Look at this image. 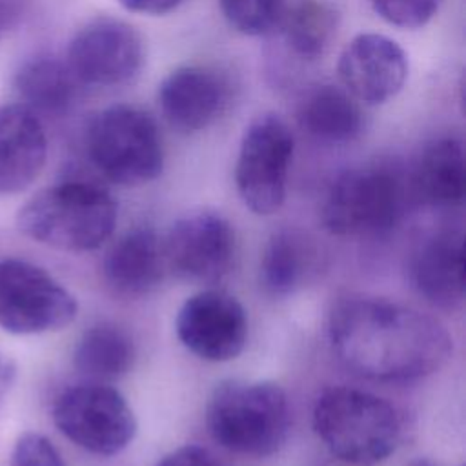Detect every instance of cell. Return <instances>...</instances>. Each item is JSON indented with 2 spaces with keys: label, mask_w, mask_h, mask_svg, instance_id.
Returning <instances> with one entry per match:
<instances>
[{
  "label": "cell",
  "mask_w": 466,
  "mask_h": 466,
  "mask_svg": "<svg viewBox=\"0 0 466 466\" xmlns=\"http://www.w3.org/2000/svg\"><path fill=\"white\" fill-rule=\"evenodd\" d=\"M144 42L127 22L98 16L71 38L66 64L84 86L111 87L129 82L142 67Z\"/></svg>",
  "instance_id": "cell-11"
},
{
  "label": "cell",
  "mask_w": 466,
  "mask_h": 466,
  "mask_svg": "<svg viewBox=\"0 0 466 466\" xmlns=\"http://www.w3.org/2000/svg\"><path fill=\"white\" fill-rule=\"evenodd\" d=\"M80 82L66 60L38 55L22 64L15 76V87L31 111L44 115L66 113L78 95Z\"/></svg>",
  "instance_id": "cell-20"
},
{
  "label": "cell",
  "mask_w": 466,
  "mask_h": 466,
  "mask_svg": "<svg viewBox=\"0 0 466 466\" xmlns=\"http://www.w3.org/2000/svg\"><path fill=\"white\" fill-rule=\"evenodd\" d=\"M178 340L198 359L226 362L238 357L248 339L244 306L222 289H202L178 309Z\"/></svg>",
  "instance_id": "cell-12"
},
{
  "label": "cell",
  "mask_w": 466,
  "mask_h": 466,
  "mask_svg": "<svg viewBox=\"0 0 466 466\" xmlns=\"http://www.w3.org/2000/svg\"><path fill=\"white\" fill-rule=\"evenodd\" d=\"M375 13L388 24L402 29L426 25L439 11L441 0H370Z\"/></svg>",
  "instance_id": "cell-25"
},
{
  "label": "cell",
  "mask_w": 466,
  "mask_h": 466,
  "mask_svg": "<svg viewBox=\"0 0 466 466\" xmlns=\"http://www.w3.org/2000/svg\"><path fill=\"white\" fill-rule=\"evenodd\" d=\"M135 360L133 339L115 324H95L76 342L75 368L89 380L106 382L126 375Z\"/></svg>",
  "instance_id": "cell-21"
},
{
  "label": "cell",
  "mask_w": 466,
  "mask_h": 466,
  "mask_svg": "<svg viewBox=\"0 0 466 466\" xmlns=\"http://www.w3.org/2000/svg\"><path fill=\"white\" fill-rule=\"evenodd\" d=\"M9 466H66L55 444L35 431L18 437Z\"/></svg>",
  "instance_id": "cell-26"
},
{
  "label": "cell",
  "mask_w": 466,
  "mask_h": 466,
  "mask_svg": "<svg viewBox=\"0 0 466 466\" xmlns=\"http://www.w3.org/2000/svg\"><path fill=\"white\" fill-rule=\"evenodd\" d=\"M297 120L304 133L324 144L353 142L364 127L359 100L335 84L311 87L299 104Z\"/></svg>",
  "instance_id": "cell-18"
},
{
  "label": "cell",
  "mask_w": 466,
  "mask_h": 466,
  "mask_svg": "<svg viewBox=\"0 0 466 466\" xmlns=\"http://www.w3.org/2000/svg\"><path fill=\"white\" fill-rule=\"evenodd\" d=\"M209 435L222 448L268 457L288 439L291 411L286 391L269 380H224L206 408Z\"/></svg>",
  "instance_id": "cell-3"
},
{
  "label": "cell",
  "mask_w": 466,
  "mask_h": 466,
  "mask_svg": "<svg viewBox=\"0 0 466 466\" xmlns=\"http://www.w3.org/2000/svg\"><path fill=\"white\" fill-rule=\"evenodd\" d=\"M313 430L337 459L371 466L395 451L400 419L386 399L337 386L322 391L315 400Z\"/></svg>",
  "instance_id": "cell-4"
},
{
  "label": "cell",
  "mask_w": 466,
  "mask_h": 466,
  "mask_svg": "<svg viewBox=\"0 0 466 466\" xmlns=\"http://www.w3.org/2000/svg\"><path fill=\"white\" fill-rule=\"evenodd\" d=\"M222 16L240 35L260 36L275 29L286 9L284 0H218Z\"/></svg>",
  "instance_id": "cell-24"
},
{
  "label": "cell",
  "mask_w": 466,
  "mask_h": 466,
  "mask_svg": "<svg viewBox=\"0 0 466 466\" xmlns=\"http://www.w3.org/2000/svg\"><path fill=\"white\" fill-rule=\"evenodd\" d=\"M157 102L173 129L197 133L224 113L229 102V84L209 66H180L158 84Z\"/></svg>",
  "instance_id": "cell-14"
},
{
  "label": "cell",
  "mask_w": 466,
  "mask_h": 466,
  "mask_svg": "<svg viewBox=\"0 0 466 466\" xmlns=\"http://www.w3.org/2000/svg\"><path fill=\"white\" fill-rule=\"evenodd\" d=\"M408 466H435V464L430 462V461H426V459H419V461H413V462L408 464Z\"/></svg>",
  "instance_id": "cell-31"
},
{
  "label": "cell",
  "mask_w": 466,
  "mask_h": 466,
  "mask_svg": "<svg viewBox=\"0 0 466 466\" xmlns=\"http://www.w3.org/2000/svg\"><path fill=\"white\" fill-rule=\"evenodd\" d=\"M78 313L75 295L44 268L20 258L0 260V328L38 335L69 326Z\"/></svg>",
  "instance_id": "cell-9"
},
{
  "label": "cell",
  "mask_w": 466,
  "mask_h": 466,
  "mask_svg": "<svg viewBox=\"0 0 466 466\" xmlns=\"http://www.w3.org/2000/svg\"><path fill=\"white\" fill-rule=\"evenodd\" d=\"M116 2L126 11L138 13V15H151V16L171 13L182 4V0H116Z\"/></svg>",
  "instance_id": "cell-28"
},
{
  "label": "cell",
  "mask_w": 466,
  "mask_h": 466,
  "mask_svg": "<svg viewBox=\"0 0 466 466\" xmlns=\"http://www.w3.org/2000/svg\"><path fill=\"white\" fill-rule=\"evenodd\" d=\"M20 16V9L15 0H0V40L13 29Z\"/></svg>",
  "instance_id": "cell-30"
},
{
  "label": "cell",
  "mask_w": 466,
  "mask_h": 466,
  "mask_svg": "<svg viewBox=\"0 0 466 466\" xmlns=\"http://www.w3.org/2000/svg\"><path fill=\"white\" fill-rule=\"evenodd\" d=\"M155 466H226V464L211 450L197 444H186L164 455Z\"/></svg>",
  "instance_id": "cell-27"
},
{
  "label": "cell",
  "mask_w": 466,
  "mask_h": 466,
  "mask_svg": "<svg viewBox=\"0 0 466 466\" xmlns=\"http://www.w3.org/2000/svg\"><path fill=\"white\" fill-rule=\"evenodd\" d=\"M288 49L302 60H317L329 49L339 29V13L322 0H299L280 16Z\"/></svg>",
  "instance_id": "cell-22"
},
{
  "label": "cell",
  "mask_w": 466,
  "mask_h": 466,
  "mask_svg": "<svg viewBox=\"0 0 466 466\" xmlns=\"http://www.w3.org/2000/svg\"><path fill=\"white\" fill-rule=\"evenodd\" d=\"M53 422L78 448L113 457L137 435V419L122 393L89 380L64 390L53 404Z\"/></svg>",
  "instance_id": "cell-8"
},
{
  "label": "cell",
  "mask_w": 466,
  "mask_h": 466,
  "mask_svg": "<svg viewBox=\"0 0 466 466\" xmlns=\"http://www.w3.org/2000/svg\"><path fill=\"white\" fill-rule=\"evenodd\" d=\"M344 89L368 106L393 98L408 78L404 49L390 36L360 33L342 49L337 64Z\"/></svg>",
  "instance_id": "cell-13"
},
{
  "label": "cell",
  "mask_w": 466,
  "mask_h": 466,
  "mask_svg": "<svg viewBox=\"0 0 466 466\" xmlns=\"http://www.w3.org/2000/svg\"><path fill=\"white\" fill-rule=\"evenodd\" d=\"M309 262L306 240L291 229L275 231L262 253L260 282L271 295H289L304 280Z\"/></svg>",
  "instance_id": "cell-23"
},
{
  "label": "cell",
  "mask_w": 466,
  "mask_h": 466,
  "mask_svg": "<svg viewBox=\"0 0 466 466\" xmlns=\"http://www.w3.org/2000/svg\"><path fill=\"white\" fill-rule=\"evenodd\" d=\"M16 379V364L15 360L0 351V404L5 400Z\"/></svg>",
  "instance_id": "cell-29"
},
{
  "label": "cell",
  "mask_w": 466,
  "mask_h": 466,
  "mask_svg": "<svg viewBox=\"0 0 466 466\" xmlns=\"http://www.w3.org/2000/svg\"><path fill=\"white\" fill-rule=\"evenodd\" d=\"M464 146L455 137L428 144L413 171V191L433 206H455L464 198Z\"/></svg>",
  "instance_id": "cell-19"
},
{
  "label": "cell",
  "mask_w": 466,
  "mask_h": 466,
  "mask_svg": "<svg viewBox=\"0 0 466 466\" xmlns=\"http://www.w3.org/2000/svg\"><path fill=\"white\" fill-rule=\"evenodd\" d=\"M295 138L288 122L266 111L246 126L235 166L237 191L255 215H273L286 200Z\"/></svg>",
  "instance_id": "cell-7"
},
{
  "label": "cell",
  "mask_w": 466,
  "mask_h": 466,
  "mask_svg": "<svg viewBox=\"0 0 466 466\" xmlns=\"http://www.w3.org/2000/svg\"><path fill=\"white\" fill-rule=\"evenodd\" d=\"M406 186L386 166L353 167L329 186L320 218L339 237H377L388 233L402 217Z\"/></svg>",
  "instance_id": "cell-6"
},
{
  "label": "cell",
  "mask_w": 466,
  "mask_h": 466,
  "mask_svg": "<svg viewBox=\"0 0 466 466\" xmlns=\"http://www.w3.org/2000/svg\"><path fill=\"white\" fill-rule=\"evenodd\" d=\"M328 333L339 360L353 373L380 380H415L441 370L451 337L433 317L402 304L348 295L329 313Z\"/></svg>",
  "instance_id": "cell-1"
},
{
  "label": "cell",
  "mask_w": 466,
  "mask_h": 466,
  "mask_svg": "<svg viewBox=\"0 0 466 466\" xmlns=\"http://www.w3.org/2000/svg\"><path fill=\"white\" fill-rule=\"evenodd\" d=\"M91 164L111 182L142 186L164 169V144L153 116L131 104L100 109L86 127Z\"/></svg>",
  "instance_id": "cell-5"
},
{
  "label": "cell",
  "mask_w": 466,
  "mask_h": 466,
  "mask_svg": "<svg viewBox=\"0 0 466 466\" xmlns=\"http://www.w3.org/2000/svg\"><path fill=\"white\" fill-rule=\"evenodd\" d=\"M162 240L151 228H135L122 235L104 258V277L120 295L140 297L164 279Z\"/></svg>",
  "instance_id": "cell-17"
},
{
  "label": "cell",
  "mask_w": 466,
  "mask_h": 466,
  "mask_svg": "<svg viewBox=\"0 0 466 466\" xmlns=\"http://www.w3.org/2000/svg\"><path fill=\"white\" fill-rule=\"evenodd\" d=\"M411 286L439 308H455L464 299V240L457 231L426 238L410 258Z\"/></svg>",
  "instance_id": "cell-16"
},
{
  "label": "cell",
  "mask_w": 466,
  "mask_h": 466,
  "mask_svg": "<svg viewBox=\"0 0 466 466\" xmlns=\"http://www.w3.org/2000/svg\"><path fill=\"white\" fill-rule=\"evenodd\" d=\"M47 137L35 111L24 104H0V193H20L40 175Z\"/></svg>",
  "instance_id": "cell-15"
},
{
  "label": "cell",
  "mask_w": 466,
  "mask_h": 466,
  "mask_svg": "<svg viewBox=\"0 0 466 466\" xmlns=\"http://www.w3.org/2000/svg\"><path fill=\"white\" fill-rule=\"evenodd\" d=\"M235 229L213 209L182 215L162 242L166 269L191 284L222 282L235 262Z\"/></svg>",
  "instance_id": "cell-10"
},
{
  "label": "cell",
  "mask_w": 466,
  "mask_h": 466,
  "mask_svg": "<svg viewBox=\"0 0 466 466\" xmlns=\"http://www.w3.org/2000/svg\"><path fill=\"white\" fill-rule=\"evenodd\" d=\"M118 206L89 180H64L33 195L18 211L24 235L62 251H91L115 231Z\"/></svg>",
  "instance_id": "cell-2"
}]
</instances>
